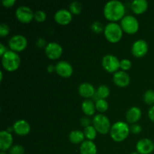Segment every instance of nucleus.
Returning a JSON list of instances; mask_svg holds the SVG:
<instances>
[{"mask_svg": "<svg viewBox=\"0 0 154 154\" xmlns=\"http://www.w3.org/2000/svg\"><path fill=\"white\" fill-rule=\"evenodd\" d=\"M125 5L118 0H111L104 7V15L107 20L114 22L124 17Z\"/></svg>", "mask_w": 154, "mask_h": 154, "instance_id": "f257e3e1", "label": "nucleus"}, {"mask_svg": "<svg viewBox=\"0 0 154 154\" xmlns=\"http://www.w3.org/2000/svg\"><path fill=\"white\" fill-rule=\"evenodd\" d=\"M130 129L127 123L123 121H118L111 126L110 135L114 141L120 142L127 138Z\"/></svg>", "mask_w": 154, "mask_h": 154, "instance_id": "f03ea898", "label": "nucleus"}, {"mask_svg": "<svg viewBox=\"0 0 154 154\" xmlns=\"http://www.w3.org/2000/svg\"><path fill=\"white\" fill-rule=\"evenodd\" d=\"M2 63L5 69L13 72L19 68L20 64V56L15 51H7L2 57Z\"/></svg>", "mask_w": 154, "mask_h": 154, "instance_id": "7ed1b4c3", "label": "nucleus"}, {"mask_svg": "<svg viewBox=\"0 0 154 154\" xmlns=\"http://www.w3.org/2000/svg\"><path fill=\"white\" fill-rule=\"evenodd\" d=\"M104 34L108 42L111 43H117L123 36V29L120 24L111 22L105 26L104 29Z\"/></svg>", "mask_w": 154, "mask_h": 154, "instance_id": "20e7f679", "label": "nucleus"}, {"mask_svg": "<svg viewBox=\"0 0 154 154\" xmlns=\"http://www.w3.org/2000/svg\"><path fill=\"white\" fill-rule=\"evenodd\" d=\"M93 126L96 129L97 132H99L102 135H105L111 130V123L110 120L107 116L104 114H96L93 120Z\"/></svg>", "mask_w": 154, "mask_h": 154, "instance_id": "39448f33", "label": "nucleus"}, {"mask_svg": "<svg viewBox=\"0 0 154 154\" xmlns=\"http://www.w3.org/2000/svg\"><path fill=\"white\" fill-rule=\"evenodd\" d=\"M120 26L123 31L129 34H134L136 32L139 28L138 20L132 15H126L121 20Z\"/></svg>", "mask_w": 154, "mask_h": 154, "instance_id": "423d86ee", "label": "nucleus"}, {"mask_svg": "<svg viewBox=\"0 0 154 154\" xmlns=\"http://www.w3.org/2000/svg\"><path fill=\"white\" fill-rule=\"evenodd\" d=\"M102 64L105 70L111 73V72H117L120 68V61L115 56L112 54H108L102 58Z\"/></svg>", "mask_w": 154, "mask_h": 154, "instance_id": "0eeeda50", "label": "nucleus"}, {"mask_svg": "<svg viewBox=\"0 0 154 154\" xmlns=\"http://www.w3.org/2000/svg\"><path fill=\"white\" fill-rule=\"evenodd\" d=\"M8 45L11 51L20 52L26 48L27 40L22 35H15L8 41Z\"/></svg>", "mask_w": 154, "mask_h": 154, "instance_id": "6e6552de", "label": "nucleus"}, {"mask_svg": "<svg viewBox=\"0 0 154 154\" xmlns=\"http://www.w3.org/2000/svg\"><path fill=\"white\" fill-rule=\"evenodd\" d=\"M63 54V48L57 42H50L45 47V54L51 60L60 58Z\"/></svg>", "mask_w": 154, "mask_h": 154, "instance_id": "1a4fd4ad", "label": "nucleus"}, {"mask_svg": "<svg viewBox=\"0 0 154 154\" xmlns=\"http://www.w3.org/2000/svg\"><path fill=\"white\" fill-rule=\"evenodd\" d=\"M34 14L32 10L28 6H19L16 10L17 18L22 23L30 22L34 18Z\"/></svg>", "mask_w": 154, "mask_h": 154, "instance_id": "9d476101", "label": "nucleus"}, {"mask_svg": "<svg viewBox=\"0 0 154 154\" xmlns=\"http://www.w3.org/2000/svg\"><path fill=\"white\" fill-rule=\"evenodd\" d=\"M136 150L139 154H150L154 150V143L149 138H142L137 142Z\"/></svg>", "mask_w": 154, "mask_h": 154, "instance_id": "9b49d317", "label": "nucleus"}, {"mask_svg": "<svg viewBox=\"0 0 154 154\" xmlns=\"http://www.w3.org/2000/svg\"><path fill=\"white\" fill-rule=\"evenodd\" d=\"M148 51V45L143 39L135 41L132 47V53L135 57H142Z\"/></svg>", "mask_w": 154, "mask_h": 154, "instance_id": "f8f14e48", "label": "nucleus"}, {"mask_svg": "<svg viewBox=\"0 0 154 154\" xmlns=\"http://www.w3.org/2000/svg\"><path fill=\"white\" fill-rule=\"evenodd\" d=\"M55 70L60 76L63 78H69L73 73L72 65L66 61H60L55 66Z\"/></svg>", "mask_w": 154, "mask_h": 154, "instance_id": "ddd939ff", "label": "nucleus"}, {"mask_svg": "<svg viewBox=\"0 0 154 154\" xmlns=\"http://www.w3.org/2000/svg\"><path fill=\"white\" fill-rule=\"evenodd\" d=\"M54 19L60 25H67L72 21V14L66 9H60L54 14Z\"/></svg>", "mask_w": 154, "mask_h": 154, "instance_id": "4468645a", "label": "nucleus"}, {"mask_svg": "<svg viewBox=\"0 0 154 154\" xmlns=\"http://www.w3.org/2000/svg\"><path fill=\"white\" fill-rule=\"evenodd\" d=\"M13 143L12 135L8 131L2 130L0 132V150L5 152L7 150H10Z\"/></svg>", "mask_w": 154, "mask_h": 154, "instance_id": "2eb2a0df", "label": "nucleus"}, {"mask_svg": "<svg viewBox=\"0 0 154 154\" xmlns=\"http://www.w3.org/2000/svg\"><path fill=\"white\" fill-rule=\"evenodd\" d=\"M114 84L120 87H125L129 85L130 82V77L124 71H117L113 76Z\"/></svg>", "mask_w": 154, "mask_h": 154, "instance_id": "dca6fc26", "label": "nucleus"}, {"mask_svg": "<svg viewBox=\"0 0 154 154\" xmlns=\"http://www.w3.org/2000/svg\"><path fill=\"white\" fill-rule=\"evenodd\" d=\"M30 125L24 120H17L13 126V129L16 134L19 135H26L29 133Z\"/></svg>", "mask_w": 154, "mask_h": 154, "instance_id": "f3484780", "label": "nucleus"}, {"mask_svg": "<svg viewBox=\"0 0 154 154\" xmlns=\"http://www.w3.org/2000/svg\"><path fill=\"white\" fill-rule=\"evenodd\" d=\"M78 92L81 96L84 98H91L96 93V90L91 84L87 82L82 83L78 87Z\"/></svg>", "mask_w": 154, "mask_h": 154, "instance_id": "a211bd4d", "label": "nucleus"}, {"mask_svg": "<svg viewBox=\"0 0 154 154\" xmlns=\"http://www.w3.org/2000/svg\"><path fill=\"white\" fill-rule=\"evenodd\" d=\"M141 117V111L138 107L133 106L129 108L126 114V118L129 123H137Z\"/></svg>", "mask_w": 154, "mask_h": 154, "instance_id": "6ab92c4d", "label": "nucleus"}, {"mask_svg": "<svg viewBox=\"0 0 154 154\" xmlns=\"http://www.w3.org/2000/svg\"><path fill=\"white\" fill-rule=\"evenodd\" d=\"M80 153L81 154H96L97 147L93 141L86 140L80 146Z\"/></svg>", "mask_w": 154, "mask_h": 154, "instance_id": "aec40b11", "label": "nucleus"}, {"mask_svg": "<svg viewBox=\"0 0 154 154\" xmlns=\"http://www.w3.org/2000/svg\"><path fill=\"white\" fill-rule=\"evenodd\" d=\"M132 10L137 14L144 13L148 7V3L146 0H134L131 5Z\"/></svg>", "mask_w": 154, "mask_h": 154, "instance_id": "412c9836", "label": "nucleus"}, {"mask_svg": "<svg viewBox=\"0 0 154 154\" xmlns=\"http://www.w3.org/2000/svg\"><path fill=\"white\" fill-rule=\"evenodd\" d=\"M82 111L86 115L92 116L96 112V104L90 99H86L83 102L82 105Z\"/></svg>", "mask_w": 154, "mask_h": 154, "instance_id": "4be33fe9", "label": "nucleus"}, {"mask_svg": "<svg viewBox=\"0 0 154 154\" xmlns=\"http://www.w3.org/2000/svg\"><path fill=\"white\" fill-rule=\"evenodd\" d=\"M110 94V89L106 85H101L98 87L96 90V93L93 96H95V99L96 101L99 99H105Z\"/></svg>", "mask_w": 154, "mask_h": 154, "instance_id": "5701e85b", "label": "nucleus"}, {"mask_svg": "<svg viewBox=\"0 0 154 154\" xmlns=\"http://www.w3.org/2000/svg\"><path fill=\"white\" fill-rule=\"evenodd\" d=\"M84 132L81 130H74L69 134V140L73 144H79V143L84 141Z\"/></svg>", "mask_w": 154, "mask_h": 154, "instance_id": "b1692460", "label": "nucleus"}, {"mask_svg": "<svg viewBox=\"0 0 154 154\" xmlns=\"http://www.w3.org/2000/svg\"><path fill=\"white\" fill-rule=\"evenodd\" d=\"M84 133L86 138H87V140L93 141V140H94L95 138H96L97 131H96V129H95L94 126L90 125V126L84 128Z\"/></svg>", "mask_w": 154, "mask_h": 154, "instance_id": "393cba45", "label": "nucleus"}, {"mask_svg": "<svg viewBox=\"0 0 154 154\" xmlns=\"http://www.w3.org/2000/svg\"><path fill=\"white\" fill-rule=\"evenodd\" d=\"M96 108L99 112H105L108 108V103L105 99H99L96 101Z\"/></svg>", "mask_w": 154, "mask_h": 154, "instance_id": "a878e982", "label": "nucleus"}, {"mask_svg": "<svg viewBox=\"0 0 154 154\" xmlns=\"http://www.w3.org/2000/svg\"><path fill=\"white\" fill-rule=\"evenodd\" d=\"M69 8H70L71 13L75 14H78L82 11V5H81V3L80 2H72L70 4Z\"/></svg>", "mask_w": 154, "mask_h": 154, "instance_id": "bb28decb", "label": "nucleus"}, {"mask_svg": "<svg viewBox=\"0 0 154 154\" xmlns=\"http://www.w3.org/2000/svg\"><path fill=\"white\" fill-rule=\"evenodd\" d=\"M144 100L147 105H153L154 104V91L153 90H147L144 93Z\"/></svg>", "mask_w": 154, "mask_h": 154, "instance_id": "cd10ccee", "label": "nucleus"}, {"mask_svg": "<svg viewBox=\"0 0 154 154\" xmlns=\"http://www.w3.org/2000/svg\"><path fill=\"white\" fill-rule=\"evenodd\" d=\"M10 154H24L25 153V149L20 144H15L12 146L9 150Z\"/></svg>", "mask_w": 154, "mask_h": 154, "instance_id": "c85d7f7f", "label": "nucleus"}, {"mask_svg": "<svg viewBox=\"0 0 154 154\" xmlns=\"http://www.w3.org/2000/svg\"><path fill=\"white\" fill-rule=\"evenodd\" d=\"M47 17V14L44 11L39 10L37 11L36 12H35L34 14V19L35 20L38 22H43L45 20Z\"/></svg>", "mask_w": 154, "mask_h": 154, "instance_id": "c756f323", "label": "nucleus"}, {"mask_svg": "<svg viewBox=\"0 0 154 154\" xmlns=\"http://www.w3.org/2000/svg\"><path fill=\"white\" fill-rule=\"evenodd\" d=\"M91 29L94 32L100 33L103 31V24L99 21H95L91 25Z\"/></svg>", "mask_w": 154, "mask_h": 154, "instance_id": "7c9ffc66", "label": "nucleus"}, {"mask_svg": "<svg viewBox=\"0 0 154 154\" xmlns=\"http://www.w3.org/2000/svg\"><path fill=\"white\" fill-rule=\"evenodd\" d=\"M132 67V62L130 61L128 59H123L122 60H120V68H121L123 69V71H126L129 70Z\"/></svg>", "mask_w": 154, "mask_h": 154, "instance_id": "2f4dec72", "label": "nucleus"}, {"mask_svg": "<svg viewBox=\"0 0 154 154\" xmlns=\"http://www.w3.org/2000/svg\"><path fill=\"white\" fill-rule=\"evenodd\" d=\"M10 32V28L6 23H1L0 25V36L5 37V35L9 34Z\"/></svg>", "mask_w": 154, "mask_h": 154, "instance_id": "473e14b6", "label": "nucleus"}, {"mask_svg": "<svg viewBox=\"0 0 154 154\" xmlns=\"http://www.w3.org/2000/svg\"><path fill=\"white\" fill-rule=\"evenodd\" d=\"M129 129H130V132H132L133 134H139L140 132H141V126H140L139 124H137V123H134V124H132V126L129 127Z\"/></svg>", "mask_w": 154, "mask_h": 154, "instance_id": "72a5a7b5", "label": "nucleus"}, {"mask_svg": "<svg viewBox=\"0 0 154 154\" xmlns=\"http://www.w3.org/2000/svg\"><path fill=\"white\" fill-rule=\"evenodd\" d=\"M90 123H91V120H90V118L88 117H82L81 120V124L83 126H85V127H87V126H90Z\"/></svg>", "mask_w": 154, "mask_h": 154, "instance_id": "f704fd0d", "label": "nucleus"}, {"mask_svg": "<svg viewBox=\"0 0 154 154\" xmlns=\"http://www.w3.org/2000/svg\"><path fill=\"white\" fill-rule=\"evenodd\" d=\"M15 0H2V4L5 7L10 8L15 4Z\"/></svg>", "mask_w": 154, "mask_h": 154, "instance_id": "c9c22d12", "label": "nucleus"}, {"mask_svg": "<svg viewBox=\"0 0 154 154\" xmlns=\"http://www.w3.org/2000/svg\"><path fill=\"white\" fill-rule=\"evenodd\" d=\"M45 44H46V42H45V39L42 38H40L38 39L37 42H36V45H37L38 48H43L45 45Z\"/></svg>", "mask_w": 154, "mask_h": 154, "instance_id": "e433bc0d", "label": "nucleus"}, {"mask_svg": "<svg viewBox=\"0 0 154 154\" xmlns=\"http://www.w3.org/2000/svg\"><path fill=\"white\" fill-rule=\"evenodd\" d=\"M148 117L150 119V120L154 122V105L149 109L148 111Z\"/></svg>", "mask_w": 154, "mask_h": 154, "instance_id": "4c0bfd02", "label": "nucleus"}, {"mask_svg": "<svg viewBox=\"0 0 154 154\" xmlns=\"http://www.w3.org/2000/svg\"><path fill=\"white\" fill-rule=\"evenodd\" d=\"M6 51H7V50H6V47L3 44H2V43L0 44V55L2 57Z\"/></svg>", "mask_w": 154, "mask_h": 154, "instance_id": "58836bf2", "label": "nucleus"}, {"mask_svg": "<svg viewBox=\"0 0 154 154\" xmlns=\"http://www.w3.org/2000/svg\"><path fill=\"white\" fill-rule=\"evenodd\" d=\"M47 70H48V72L51 73V72H53L54 70H55V66H54V65H49V66H48V69H47Z\"/></svg>", "mask_w": 154, "mask_h": 154, "instance_id": "ea45409f", "label": "nucleus"}, {"mask_svg": "<svg viewBox=\"0 0 154 154\" xmlns=\"http://www.w3.org/2000/svg\"><path fill=\"white\" fill-rule=\"evenodd\" d=\"M0 75H1V78H0V80H1V81H2V78H3L2 72H0Z\"/></svg>", "mask_w": 154, "mask_h": 154, "instance_id": "a19ab883", "label": "nucleus"}, {"mask_svg": "<svg viewBox=\"0 0 154 154\" xmlns=\"http://www.w3.org/2000/svg\"><path fill=\"white\" fill-rule=\"evenodd\" d=\"M130 154H139V153L136 151V152H132V153H131Z\"/></svg>", "mask_w": 154, "mask_h": 154, "instance_id": "79ce46f5", "label": "nucleus"}, {"mask_svg": "<svg viewBox=\"0 0 154 154\" xmlns=\"http://www.w3.org/2000/svg\"><path fill=\"white\" fill-rule=\"evenodd\" d=\"M0 154H6V153H5V152H4V151H1Z\"/></svg>", "mask_w": 154, "mask_h": 154, "instance_id": "37998d69", "label": "nucleus"}]
</instances>
